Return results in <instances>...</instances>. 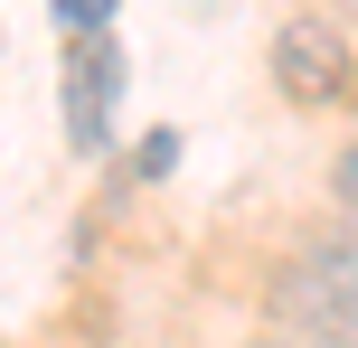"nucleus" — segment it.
Returning a JSON list of instances; mask_svg holds the SVG:
<instances>
[{
    "mask_svg": "<svg viewBox=\"0 0 358 348\" xmlns=\"http://www.w3.org/2000/svg\"><path fill=\"white\" fill-rule=\"evenodd\" d=\"M264 66H273V94H283V104H302V113L349 104V94H358V47H349L340 19H321V10H292L283 29H273Z\"/></svg>",
    "mask_w": 358,
    "mask_h": 348,
    "instance_id": "f03ea898",
    "label": "nucleus"
},
{
    "mask_svg": "<svg viewBox=\"0 0 358 348\" xmlns=\"http://www.w3.org/2000/svg\"><path fill=\"white\" fill-rule=\"evenodd\" d=\"M264 301H273V320H283V339H302V348H358V264L340 255V245L311 236V255L273 264Z\"/></svg>",
    "mask_w": 358,
    "mask_h": 348,
    "instance_id": "f257e3e1",
    "label": "nucleus"
},
{
    "mask_svg": "<svg viewBox=\"0 0 358 348\" xmlns=\"http://www.w3.org/2000/svg\"><path fill=\"white\" fill-rule=\"evenodd\" d=\"M113 38H85L76 47V75H66V113H76V151H104L113 142Z\"/></svg>",
    "mask_w": 358,
    "mask_h": 348,
    "instance_id": "7ed1b4c3",
    "label": "nucleus"
},
{
    "mask_svg": "<svg viewBox=\"0 0 358 348\" xmlns=\"http://www.w3.org/2000/svg\"><path fill=\"white\" fill-rule=\"evenodd\" d=\"M245 348H302V339H283V330H273V339H245Z\"/></svg>",
    "mask_w": 358,
    "mask_h": 348,
    "instance_id": "0eeeda50",
    "label": "nucleus"
},
{
    "mask_svg": "<svg viewBox=\"0 0 358 348\" xmlns=\"http://www.w3.org/2000/svg\"><path fill=\"white\" fill-rule=\"evenodd\" d=\"M57 19H66V29H76V38H85V29H94V38H104V19H113V0H57Z\"/></svg>",
    "mask_w": 358,
    "mask_h": 348,
    "instance_id": "39448f33",
    "label": "nucleus"
},
{
    "mask_svg": "<svg viewBox=\"0 0 358 348\" xmlns=\"http://www.w3.org/2000/svg\"><path fill=\"white\" fill-rule=\"evenodd\" d=\"M330 10H340V19H349V29H358V0H330Z\"/></svg>",
    "mask_w": 358,
    "mask_h": 348,
    "instance_id": "6e6552de",
    "label": "nucleus"
},
{
    "mask_svg": "<svg viewBox=\"0 0 358 348\" xmlns=\"http://www.w3.org/2000/svg\"><path fill=\"white\" fill-rule=\"evenodd\" d=\"M170 160H179V132H151V142H142V169H151V179H161Z\"/></svg>",
    "mask_w": 358,
    "mask_h": 348,
    "instance_id": "423d86ee",
    "label": "nucleus"
},
{
    "mask_svg": "<svg viewBox=\"0 0 358 348\" xmlns=\"http://www.w3.org/2000/svg\"><path fill=\"white\" fill-rule=\"evenodd\" d=\"M330 198H340V217H358V142L330 160Z\"/></svg>",
    "mask_w": 358,
    "mask_h": 348,
    "instance_id": "20e7f679",
    "label": "nucleus"
}]
</instances>
